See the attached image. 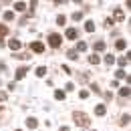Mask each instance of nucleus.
Returning a JSON list of instances; mask_svg holds the SVG:
<instances>
[{
	"label": "nucleus",
	"instance_id": "obj_1",
	"mask_svg": "<svg viewBox=\"0 0 131 131\" xmlns=\"http://www.w3.org/2000/svg\"><path fill=\"white\" fill-rule=\"evenodd\" d=\"M73 117H75V123H77V125H81V127H89V125H91V119H89L85 113L75 111V113H73Z\"/></svg>",
	"mask_w": 131,
	"mask_h": 131
},
{
	"label": "nucleus",
	"instance_id": "obj_2",
	"mask_svg": "<svg viewBox=\"0 0 131 131\" xmlns=\"http://www.w3.org/2000/svg\"><path fill=\"white\" fill-rule=\"evenodd\" d=\"M61 42H63V36H61V34H50L49 36V45L52 47V49H59Z\"/></svg>",
	"mask_w": 131,
	"mask_h": 131
},
{
	"label": "nucleus",
	"instance_id": "obj_3",
	"mask_svg": "<svg viewBox=\"0 0 131 131\" xmlns=\"http://www.w3.org/2000/svg\"><path fill=\"white\" fill-rule=\"evenodd\" d=\"M30 50H34V52H45V45L36 40V42H32V45H30Z\"/></svg>",
	"mask_w": 131,
	"mask_h": 131
},
{
	"label": "nucleus",
	"instance_id": "obj_4",
	"mask_svg": "<svg viewBox=\"0 0 131 131\" xmlns=\"http://www.w3.org/2000/svg\"><path fill=\"white\" fill-rule=\"evenodd\" d=\"M79 36V32H77V28H67V38H71V40H75Z\"/></svg>",
	"mask_w": 131,
	"mask_h": 131
},
{
	"label": "nucleus",
	"instance_id": "obj_5",
	"mask_svg": "<svg viewBox=\"0 0 131 131\" xmlns=\"http://www.w3.org/2000/svg\"><path fill=\"white\" fill-rule=\"evenodd\" d=\"M26 71H28L26 67H18V69H16V79H22V77L26 75Z\"/></svg>",
	"mask_w": 131,
	"mask_h": 131
},
{
	"label": "nucleus",
	"instance_id": "obj_6",
	"mask_svg": "<svg viewBox=\"0 0 131 131\" xmlns=\"http://www.w3.org/2000/svg\"><path fill=\"white\" fill-rule=\"evenodd\" d=\"M8 47H10L12 50H18V49H20V40H16V38H12V40L8 42Z\"/></svg>",
	"mask_w": 131,
	"mask_h": 131
},
{
	"label": "nucleus",
	"instance_id": "obj_7",
	"mask_svg": "<svg viewBox=\"0 0 131 131\" xmlns=\"http://www.w3.org/2000/svg\"><path fill=\"white\" fill-rule=\"evenodd\" d=\"M54 99H57V101H65V91H61V89L54 91Z\"/></svg>",
	"mask_w": 131,
	"mask_h": 131
},
{
	"label": "nucleus",
	"instance_id": "obj_8",
	"mask_svg": "<svg viewBox=\"0 0 131 131\" xmlns=\"http://www.w3.org/2000/svg\"><path fill=\"white\" fill-rule=\"evenodd\" d=\"M36 125H38V123H36V119H32V117H30V119H26V127H28V129H34Z\"/></svg>",
	"mask_w": 131,
	"mask_h": 131
},
{
	"label": "nucleus",
	"instance_id": "obj_9",
	"mask_svg": "<svg viewBox=\"0 0 131 131\" xmlns=\"http://www.w3.org/2000/svg\"><path fill=\"white\" fill-rule=\"evenodd\" d=\"M105 111H107V109H105V105H97V107H95V113H97L99 117H101V115H105Z\"/></svg>",
	"mask_w": 131,
	"mask_h": 131
},
{
	"label": "nucleus",
	"instance_id": "obj_10",
	"mask_svg": "<svg viewBox=\"0 0 131 131\" xmlns=\"http://www.w3.org/2000/svg\"><path fill=\"white\" fill-rule=\"evenodd\" d=\"M95 50H97V52L105 50V42H103V40H97V42H95Z\"/></svg>",
	"mask_w": 131,
	"mask_h": 131
},
{
	"label": "nucleus",
	"instance_id": "obj_11",
	"mask_svg": "<svg viewBox=\"0 0 131 131\" xmlns=\"http://www.w3.org/2000/svg\"><path fill=\"white\" fill-rule=\"evenodd\" d=\"M14 10H20V12L26 10V4H24V2H14Z\"/></svg>",
	"mask_w": 131,
	"mask_h": 131
},
{
	"label": "nucleus",
	"instance_id": "obj_12",
	"mask_svg": "<svg viewBox=\"0 0 131 131\" xmlns=\"http://www.w3.org/2000/svg\"><path fill=\"white\" fill-rule=\"evenodd\" d=\"M129 93H131V91H129V87H123V89L119 91V95H121L123 99H125V97H129Z\"/></svg>",
	"mask_w": 131,
	"mask_h": 131
},
{
	"label": "nucleus",
	"instance_id": "obj_13",
	"mask_svg": "<svg viewBox=\"0 0 131 131\" xmlns=\"http://www.w3.org/2000/svg\"><path fill=\"white\" fill-rule=\"evenodd\" d=\"M36 75H38V77H45V75H47V67H38V69H36Z\"/></svg>",
	"mask_w": 131,
	"mask_h": 131
},
{
	"label": "nucleus",
	"instance_id": "obj_14",
	"mask_svg": "<svg viewBox=\"0 0 131 131\" xmlns=\"http://www.w3.org/2000/svg\"><path fill=\"white\" fill-rule=\"evenodd\" d=\"M89 63H91V65H99V57L97 54H91V57H89Z\"/></svg>",
	"mask_w": 131,
	"mask_h": 131
},
{
	"label": "nucleus",
	"instance_id": "obj_15",
	"mask_svg": "<svg viewBox=\"0 0 131 131\" xmlns=\"http://www.w3.org/2000/svg\"><path fill=\"white\" fill-rule=\"evenodd\" d=\"M85 30H87V32H93V30H95V24H93V22H87V24H85Z\"/></svg>",
	"mask_w": 131,
	"mask_h": 131
},
{
	"label": "nucleus",
	"instance_id": "obj_16",
	"mask_svg": "<svg viewBox=\"0 0 131 131\" xmlns=\"http://www.w3.org/2000/svg\"><path fill=\"white\" fill-rule=\"evenodd\" d=\"M105 63H107V65H113V63H115V57H113V54H107V57H105Z\"/></svg>",
	"mask_w": 131,
	"mask_h": 131
},
{
	"label": "nucleus",
	"instance_id": "obj_17",
	"mask_svg": "<svg viewBox=\"0 0 131 131\" xmlns=\"http://www.w3.org/2000/svg\"><path fill=\"white\" fill-rule=\"evenodd\" d=\"M6 34H8V28H6L4 24H0V38H2V36H6Z\"/></svg>",
	"mask_w": 131,
	"mask_h": 131
},
{
	"label": "nucleus",
	"instance_id": "obj_18",
	"mask_svg": "<svg viewBox=\"0 0 131 131\" xmlns=\"http://www.w3.org/2000/svg\"><path fill=\"white\" fill-rule=\"evenodd\" d=\"M12 18H14V12H12V10L4 12V20H12Z\"/></svg>",
	"mask_w": 131,
	"mask_h": 131
},
{
	"label": "nucleus",
	"instance_id": "obj_19",
	"mask_svg": "<svg viewBox=\"0 0 131 131\" xmlns=\"http://www.w3.org/2000/svg\"><path fill=\"white\" fill-rule=\"evenodd\" d=\"M115 47H117L119 50H123V49H125V40H123V38H121V40H117V45H115Z\"/></svg>",
	"mask_w": 131,
	"mask_h": 131
},
{
	"label": "nucleus",
	"instance_id": "obj_20",
	"mask_svg": "<svg viewBox=\"0 0 131 131\" xmlns=\"http://www.w3.org/2000/svg\"><path fill=\"white\" fill-rule=\"evenodd\" d=\"M115 18H117V20H123V10L117 8V10H115Z\"/></svg>",
	"mask_w": 131,
	"mask_h": 131
},
{
	"label": "nucleus",
	"instance_id": "obj_21",
	"mask_svg": "<svg viewBox=\"0 0 131 131\" xmlns=\"http://www.w3.org/2000/svg\"><path fill=\"white\" fill-rule=\"evenodd\" d=\"M65 22H67V18L63 16V14H61V16H57V24H61V26H63Z\"/></svg>",
	"mask_w": 131,
	"mask_h": 131
},
{
	"label": "nucleus",
	"instance_id": "obj_22",
	"mask_svg": "<svg viewBox=\"0 0 131 131\" xmlns=\"http://www.w3.org/2000/svg\"><path fill=\"white\" fill-rule=\"evenodd\" d=\"M14 57H16V59H30V54H26V52H18Z\"/></svg>",
	"mask_w": 131,
	"mask_h": 131
},
{
	"label": "nucleus",
	"instance_id": "obj_23",
	"mask_svg": "<svg viewBox=\"0 0 131 131\" xmlns=\"http://www.w3.org/2000/svg\"><path fill=\"white\" fill-rule=\"evenodd\" d=\"M67 57H69V59H77V50H69Z\"/></svg>",
	"mask_w": 131,
	"mask_h": 131
},
{
	"label": "nucleus",
	"instance_id": "obj_24",
	"mask_svg": "<svg viewBox=\"0 0 131 131\" xmlns=\"http://www.w3.org/2000/svg\"><path fill=\"white\" fill-rule=\"evenodd\" d=\"M127 123H129V115H123L121 117V125H127Z\"/></svg>",
	"mask_w": 131,
	"mask_h": 131
},
{
	"label": "nucleus",
	"instance_id": "obj_25",
	"mask_svg": "<svg viewBox=\"0 0 131 131\" xmlns=\"http://www.w3.org/2000/svg\"><path fill=\"white\" fill-rule=\"evenodd\" d=\"M83 18V12H75V14H73V20H81Z\"/></svg>",
	"mask_w": 131,
	"mask_h": 131
},
{
	"label": "nucleus",
	"instance_id": "obj_26",
	"mask_svg": "<svg viewBox=\"0 0 131 131\" xmlns=\"http://www.w3.org/2000/svg\"><path fill=\"white\" fill-rule=\"evenodd\" d=\"M127 75H125V71H117V79H125Z\"/></svg>",
	"mask_w": 131,
	"mask_h": 131
},
{
	"label": "nucleus",
	"instance_id": "obj_27",
	"mask_svg": "<svg viewBox=\"0 0 131 131\" xmlns=\"http://www.w3.org/2000/svg\"><path fill=\"white\" fill-rule=\"evenodd\" d=\"M119 65H121V67L127 65V57H121V59H119Z\"/></svg>",
	"mask_w": 131,
	"mask_h": 131
},
{
	"label": "nucleus",
	"instance_id": "obj_28",
	"mask_svg": "<svg viewBox=\"0 0 131 131\" xmlns=\"http://www.w3.org/2000/svg\"><path fill=\"white\" fill-rule=\"evenodd\" d=\"M79 95H81V99H87V97H89V91H81Z\"/></svg>",
	"mask_w": 131,
	"mask_h": 131
},
{
	"label": "nucleus",
	"instance_id": "obj_29",
	"mask_svg": "<svg viewBox=\"0 0 131 131\" xmlns=\"http://www.w3.org/2000/svg\"><path fill=\"white\" fill-rule=\"evenodd\" d=\"M87 49V45H85V42H79V47H77V50H85Z\"/></svg>",
	"mask_w": 131,
	"mask_h": 131
},
{
	"label": "nucleus",
	"instance_id": "obj_30",
	"mask_svg": "<svg viewBox=\"0 0 131 131\" xmlns=\"http://www.w3.org/2000/svg\"><path fill=\"white\" fill-rule=\"evenodd\" d=\"M65 87H67V91H73V89H75V85H73V83H67Z\"/></svg>",
	"mask_w": 131,
	"mask_h": 131
},
{
	"label": "nucleus",
	"instance_id": "obj_31",
	"mask_svg": "<svg viewBox=\"0 0 131 131\" xmlns=\"http://www.w3.org/2000/svg\"><path fill=\"white\" fill-rule=\"evenodd\" d=\"M63 73H67V75H71V73H73V71H71V69H69V67L65 65V67H63Z\"/></svg>",
	"mask_w": 131,
	"mask_h": 131
},
{
	"label": "nucleus",
	"instance_id": "obj_32",
	"mask_svg": "<svg viewBox=\"0 0 131 131\" xmlns=\"http://www.w3.org/2000/svg\"><path fill=\"white\" fill-rule=\"evenodd\" d=\"M0 101H6V93L4 91H0Z\"/></svg>",
	"mask_w": 131,
	"mask_h": 131
},
{
	"label": "nucleus",
	"instance_id": "obj_33",
	"mask_svg": "<svg viewBox=\"0 0 131 131\" xmlns=\"http://www.w3.org/2000/svg\"><path fill=\"white\" fill-rule=\"evenodd\" d=\"M61 131H71V129H69V127H61Z\"/></svg>",
	"mask_w": 131,
	"mask_h": 131
},
{
	"label": "nucleus",
	"instance_id": "obj_34",
	"mask_svg": "<svg viewBox=\"0 0 131 131\" xmlns=\"http://www.w3.org/2000/svg\"><path fill=\"white\" fill-rule=\"evenodd\" d=\"M16 131H22V129H16Z\"/></svg>",
	"mask_w": 131,
	"mask_h": 131
}]
</instances>
